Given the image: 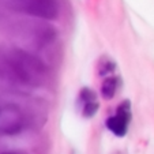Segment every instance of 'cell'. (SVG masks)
<instances>
[{
  "label": "cell",
  "mask_w": 154,
  "mask_h": 154,
  "mask_svg": "<svg viewBox=\"0 0 154 154\" xmlns=\"http://www.w3.org/2000/svg\"><path fill=\"white\" fill-rule=\"evenodd\" d=\"M49 68L40 57L20 48L0 49V81L18 87H41Z\"/></svg>",
  "instance_id": "1"
},
{
  "label": "cell",
  "mask_w": 154,
  "mask_h": 154,
  "mask_svg": "<svg viewBox=\"0 0 154 154\" xmlns=\"http://www.w3.org/2000/svg\"><path fill=\"white\" fill-rule=\"evenodd\" d=\"M79 100L83 104V116L85 117H91L96 115L97 109H98V102L96 100V94L90 90V89H83L79 94Z\"/></svg>",
  "instance_id": "5"
},
{
  "label": "cell",
  "mask_w": 154,
  "mask_h": 154,
  "mask_svg": "<svg viewBox=\"0 0 154 154\" xmlns=\"http://www.w3.org/2000/svg\"><path fill=\"white\" fill-rule=\"evenodd\" d=\"M2 105H3V102H0V108H2Z\"/></svg>",
  "instance_id": "8"
},
{
  "label": "cell",
  "mask_w": 154,
  "mask_h": 154,
  "mask_svg": "<svg viewBox=\"0 0 154 154\" xmlns=\"http://www.w3.org/2000/svg\"><path fill=\"white\" fill-rule=\"evenodd\" d=\"M2 2L14 11L40 19H55L60 11L57 0H2Z\"/></svg>",
  "instance_id": "2"
},
{
  "label": "cell",
  "mask_w": 154,
  "mask_h": 154,
  "mask_svg": "<svg viewBox=\"0 0 154 154\" xmlns=\"http://www.w3.org/2000/svg\"><path fill=\"white\" fill-rule=\"evenodd\" d=\"M27 125L23 109L14 102H3L0 108V135H17Z\"/></svg>",
  "instance_id": "3"
},
{
  "label": "cell",
  "mask_w": 154,
  "mask_h": 154,
  "mask_svg": "<svg viewBox=\"0 0 154 154\" xmlns=\"http://www.w3.org/2000/svg\"><path fill=\"white\" fill-rule=\"evenodd\" d=\"M120 83V79L117 76H109L106 78L104 82H102V86H101V94L104 98L109 100L116 94L117 91V87H119Z\"/></svg>",
  "instance_id": "6"
},
{
  "label": "cell",
  "mask_w": 154,
  "mask_h": 154,
  "mask_svg": "<svg viewBox=\"0 0 154 154\" xmlns=\"http://www.w3.org/2000/svg\"><path fill=\"white\" fill-rule=\"evenodd\" d=\"M2 154H26V153H23V151H6V153Z\"/></svg>",
  "instance_id": "7"
},
{
  "label": "cell",
  "mask_w": 154,
  "mask_h": 154,
  "mask_svg": "<svg viewBox=\"0 0 154 154\" xmlns=\"http://www.w3.org/2000/svg\"><path fill=\"white\" fill-rule=\"evenodd\" d=\"M131 120V105L130 101H123L117 106V111L113 116L106 119V127L116 137H124L127 134L128 124Z\"/></svg>",
  "instance_id": "4"
}]
</instances>
